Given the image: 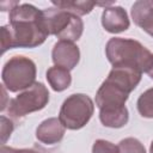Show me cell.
<instances>
[{
  "instance_id": "obj_1",
  "label": "cell",
  "mask_w": 153,
  "mask_h": 153,
  "mask_svg": "<svg viewBox=\"0 0 153 153\" xmlns=\"http://www.w3.org/2000/svg\"><path fill=\"white\" fill-rule=\"evenodd\" d=\"M48 36L42 11L30 4H18L10 11V23L0 30L1 54L12 48L38 47Z\"/></svg>"
},
{
  "instance_id": "obj_2",
  "label": "cell",
  "mask_w": 153,
  "mask_h": 153,
  "mask_svg": "<svg viewBox=\"0 0 153 153\" xmlns=\"http://www.w3.org/2000/svg\"><path fill=\"white\" fill-rule=\"evenodd\" d=\"M105 53L114 67H129L141 73H147L153 65V54L135 39L110 38L106 43Z\"/></svg>"
},
{
  "instance_id": "obj_3",
  "label": "cell",
  "mask_w": 153,
  "mask_h": 153,
  "mask_svg": "<svg viewBox=\"0 0 153 153\" xmlns=\"http://www.w3.org/2000/svg\"><path fill=\"white\" fill-rule=\"evenodd\" d=\"M43 23L48 35H55L60 41L75 42L84 30V23L79 16L67 12L56 6L42 11Z\"/></svg>"
},
{
  "instance_id": "obj_4",
  "label": "cell",
  "mask_w": 153,
  "mask_h": 153,
  "mask_svg": "<svg viewBox=\"0 0 153 153\" xmlns=\"http://www.w3.org/2000/svg\"><path fill=\"white\" fill-rule=\"evenodd\" d=\"M36 65L25 56H13L4 66L2 82L11 92L29 88L35 84Z\"/></svg>"
},
{
  "instance_id": "obj_5",
  "label": "cell",
  "mask_w": 153,
  "mask_h": 153,
  "mask_svg": "<svg viewBox=\"0 0 153 153\" xmlns=\"http://www.w3.org/2000/svg\"><path fill=\"white\" fill-rule=\"evenodd\" d=\"M94 111L92 99L84 93L71 94L62 104L59 114L60 122L67 129L76 130L82 128Z\"/></svg>"
},
{
  "instance_id": "obj_6",
  "label": "cell",
  "mask_w": 153,
  "mask_h": 153,
  "mask_svg": "<svg viewBox=\"0 0 153 153\" xmlns=\"http://www.w3.org/2000/svg\"><path fill=\"white\" fill-rule=\"evenodd\" d=\"M48 102V88L42 82H35L32 86L8 102V115L13 118H20L31 112L42 110Z\"/></svg>"
},
{
  "instance_id": "obj_7",
  "label": "cell",
  "mask_w": 153,
  "mask_h": 153,
  "mask_svg": "<svg viewBox=\"0 0 153 153\" xmlns=\"http://www.w3.org/2000/svg\"><path fill=\"white\" fill-rule=\"evenodd\" d=\"M129 91L106 78L96 93V105L99 111H112L126 108V102L129 96Z\"/></svg>"
},
{
  "instance_id": "obj_8",
  "label": "cell",
  "mask_w": 153,
  "mask_h": 153,
  "mask_svg": "<svg viewBox=\"0 0 153 153\" xmlns=\"http://www.w3.org/2000/svg\"><path fill=\"white\" fill-rule=\"evenodd\" d=\"M51 57L55 66H60L71 71L78 65L80 59V51L73 42L59 41L53 48Z\"/></svg>"
},
{
  "instance_id": "obj_9",
  "label": "cell",
  "mask_w": 153,
  "mask_h": 153,
  "mask_svg": "<svg viewBox=\"0 0 153 153\" xmlns=\"http://www.w3.org/2000/svg\"><path fill=\"white\" fill-rule=\"evenodd\" d=\"M102 25L108 32L111 33L126 31L129 27L128 14L120 6L105 7L102 14Z\"/></svg>"
},
{
  "instance_id": "obj_10",
  "label": "cell",
  "mask_w": 153,
  "mask_h": 153,
  "mask_svg": "<svg viewBox=\"0 0 153 153\" xmlns=\"http://www.w3.org/2000/svg\"><path fill=\"white\" fill-rule=\"evenodd\" d=\"M65 126L60 122L59 118L51 117L43 121L36 130V137L38 141L45 145H54L62 140L65 135Z\"/></svg>"
},
{
  "instance_id": "obj_11",
  "label": "cell",
  "mask_w": 153,
  "mask_h": 153,
  "mask_svg": "<svg viewBox=\"0 0 153 153\" xmlns=\"http://www.w3.org/2000/svg\"><path fill=\"white\" fill-rule=\"evenodd\" d=\"M134 23L153 36V0H139L131 6Z\"/></svg>"
},
{
  "instance_id": "obj_12",
  "label": "cell",
  "mask_w": 153,
  "mask_h": 153,
  "mask_svg": "<svg viewBox=\"0 0 153 153\" xmlns=\"http://www.w3.org/2000/svg\"><path fill=\"white\" fill-rule=\"evenodd\" d=\"M47 80L54 91L61 92L69 87L72 82V76L69 69L60 66H53L47 71Z\"/></svg>"
},
{
  "instance_id": "obj_13",
  "label": "cell",
  "mask_w": 153,
  "mask_h": 153,
  "mask_svg": "<svg viewBox=\"0 0 153 153\" xmlns=\"http://www.w3.org/2000/svg\"><path fill=\"white\" fill-rule=\"evenodd\" d=\"M99 118L105 127L121 128L128 123L129 115L127 108H122L112 111H99Z\"/></svg>"
},
{
  "instance_id": "obj_14",
  "label": "cell",
  "mask_w": 153,
  "mask_h": 153,
  "mask_svg": "<svg viewBox=\"0 0 153 153\" xmlns=\"http://www.w3.org/2000/svg\"><path fill=\"white\" fill-rule=\"evenodd\" d=\"M53 5L80 17L90 13L97 4L93 1H53Z\"/></svg>"
},
{
  "instance_id": "obj_15",
  "label": "cell",
  "mask_w": 153,
  "mask_h": 153,
  "mask_svg": "<svg viewBox=\"0 0 153 153\" xmlns=\"http://www.w3.org/2000/svg\"><path fill=\"white\" fill-rule=\"evenodd\" d=\"M137 110L142 117L153 118V87L141 93L137 99Z\"/></svg>"
},
{
  "instance_id": "obj_16",
  "label": "cell",
  "mask_w": 153,
  "mask_h": 153,
  "mask_svg": "<svg viewBox=\"0 0 153 153\" xmlns=\"http://www.w3.org/2000/svg\"><path fill=\"white\" fill-rule=\"evenodd\" d=\"M120 153H146L143 145L134 137H127L118 143Z\"/></svg>"
},
{
  "instance_id": "obj_17",
  "label": "cell",
  "mask_w": 153,
  "mask_h": 153,
  "mask_svg": "<svg viewBox=\"0 0 153 153\" xmlns=\"http://www.w3.org/2000/svg\"><path fill=\"white\" fill-rule=\"evenodd\" d=\"M92 153H120L118 146H115L110 141L97 140L93 143Z\"/></svg>"
},
{
  "instance_id": "obj_18",
  "label": "cell",
  "mask_w": 153,
  "mask_h": 153,
  "mask_svg": "<svg viewBox=\"0 0 153 153\" xmlns=\"http://www.w3.org/2000/svg\"><path fill=\"white\" fill-rule=\"evenodd\" d=\"M12 131H13V122L11 120H8L7 117L1 116V140H2V145L11 136Z\"/></svg>"
},
{
  "instance_id": "obj_19",
  "label": "cell",
  "mask_w": 153,
  "mask_h": 153,
  "mask_svg": "<svg viewBox=\"0 0 153 153\" xmlns=\"http://www.w3.org/2000/svg\"><path fill=\"white\" fill-rule=\"evenodd\" d=\"M1 153H39V152H37L35 149H16V148L7 147V146L2 145Z\"/></svg>"
},
{
  "instance_id": "obj_20",
  "label": "cell",
  "mask_w": 153,
  "mask_h": 153,
  "mask_svg": "<svg viewBox=\"0 0 153 153\" xmlns=\"http://www.w3.org/2000/svg\"><path fill=\"white\" fill-rule=\"evenodd\" d=\"M147 74L151 76V79H153V65H152V67H151V69L147 72Z\"/></svg>"
},
{
  "instance_id": "obj_21",
  "label": "cell",
  "mask_w": 153,
  "mask_h": 153,
  "mask_svg": "<svg viewBox=\"0 0 153 153\" xmlns=\"http://www.w3.org/2000/svg\"><path fill=\"white\" fill-rule=\"evenodd\" d=\"M149 153H153V141L151 142V147H149Z\"/></svg>"
}]
</instances>
